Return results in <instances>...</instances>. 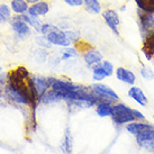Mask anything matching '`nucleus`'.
Masks as SVG:
<instances>
[{
    "mask_svg": "<svg viewBox=\"0 0 154 154\" xmlns=\"http://www.w3.org/2000/svg\"><path fill=\"white\" fill-rule=\"evenodd\" d=\"M134 115H135V117H136V120H145V116L143 115L140 110L134 109Z\"/></svg>",
    "mask_w": 154,
    "mask_h": 154,
    "instance_id": "nucleus-30",
    "label": "nucleus"
},
{
    "mask_svg": "<svg viewBox=\"0 0 154 154\" xmlns=\"http://www.w3.org/2000/svg\"><path fill=\"white\" fill-rule=\"evenodd\" d=\"M101 17H103V22L106 23V25L110 28V30L116 35L119 36V25L120 19L118 16L117 10L111 8H107L101 11Z\"/></svg>",
    "mask_w": 154,
    "mask_h": 154,
    "instance_id": "nucleus-5",
    "label": "nucleus"
},
{
    "mask_svg": "<svg viewBox=\"0 0 154 154\" xmlns=\"http://www.w3.org/2000/svg\"><path fill=\"white\" fill-rule=\"evenodd\" d=\"M91 74H92V80L96 82L103 81L105 78H107V74L105 72L101 63H98L91 68Z\"/></svg>",
    "mask_w": 154,
    "mask_h": 154,
    "instance_id": "nucleus-18",
    "label": "nucleus"
},
{
    "mask_svg": "<svg viewBox=\"0 0 154 154\" xmlns=\"http://www.w3.org/2000/svg\"><path fill=\"white\" fill-rule=\"evenodd\" d=\"M23 18V20L24 22H26L28 25L33 28V29L37 33V34H39V30H41V26H42V24H43V22L41 20V18L39 17H33V16H30V15H28V14H24V15H20Z\"/></svg>",
    "mask_w": 154,
    "mask_h": 154,
    "instance_id": "nucleus-17",
    "label": "nucleus"
},
{
    "mask_svg": "<svg viewBox=\"0 0 154 154\" xmlns=\"http://www.w3.org/2000/svg\"><path fill=\"white\" fill-rule=\"evenodd\" d=\"M64 4H66L69 7H72V8H80L83 6V1L82 0H63Z\"/></svg>",
    "mask_w": 154,
    "mask_h": 154,
    "instance_id": "nucleus-27",
    "label": "nucleus"
},
{
    "mask_svg": "<svg viewBox=\"0 0 154 154\" xmlns=\"http://www.w3.org/2000/svg\"><path fill=\"white\" fill-rule=\"evenodd\" d=\"M64 34H65V36L70 39V42H71L72 44H75L78 41H80V39H81V34H80V32H79V30L66 29V30H64Z\"/></svg>",
    "mask_w": 154,
    "mask_h": 154,
    "instance_id": "nucleus-23",
    "label": "nucleus"
},
{
    "mask_svg": "<svg viewBox=\"0 0 154 154\" xmlns=\"http://www.w3.org/2000/svg\"><path fill=\"white\" fill-rule=\"evenodd\" d=\"M137 9L144 13H154V0H135Z\"/></svg>",
    "mask_w": 154,
    "mask_h": 154,
    "instance_id": "nucleus-19",
    "label": "nucleus"
},
{
    "mask_svg": "<svg viewBox=\"0 0 154 154\" xmlns=\"http://www.w3.org/2000/svg\"><path fill=\"white\" fill-rule=\"evenodd\" d=\"M0 16L4 18L7 23L13 17V11L10 9V6L7 4H0Z\"/></svg>",
    "mask_w": 154,
    "mask_h": 154,
    "instance_id": "nucleus-22",
    "label": "nucleus"
},
{
    "mask_svg": "<svg viewBox=\"0 0 154 154\" xmlns=\"http://www.w3.org/2000/svg\"><path fill=\"white\" fill-rule=\"evenodd\" d=\"M128 97L132 98L133 100H135L140 106L142 107H145L149 100H147V97L145 96V94L143 92V90L141 88H138L136 86H132L131 89L128 90Z\"/></svg>",
    "mask_w": 154,
    "mask_h": 154,
    "instance_id": "nucleus-13",
    "label": "nucleus"
},
{
    "mask_svg": "<svg viewBox=\"0 0 154 154\" xmlns=\"http://www.w3.org/2000/svg\"><path fill=\"white\" fill-rule=\"evenodd\" d=\"M35 43L37 44V46L41 47V48H44V50H50L53 47L52 43L47 39V37L45 35L38 34V36L35 37Z\"/></svg>",
    "mask_w": 154,
    "mask_h": 154,
    "instance_id": "nucleus-21",
    "label": "nucleus"
},
{
    "mask_svg": "<svg viewBox=\"0 0 154 154\" xmlns=\"http://www.w3.org/2000/svg\"><path fill=\"white\" fill-rule=\"evenodd\" d=\"M115 74H116V78L119 81L127 83L129 86H134V83L136 82V77H135L134 72H132L131 70L123 68V66H119V68L116 69Z\"/></svg>",
    "mask_w": 154,
    "mask_h": 154,
    "instance_id": "nucleus-11",
    "label": "nucleus"
},
{
    "mask_svg": "<svg viewBox=\"0 0 154 154\" xmlns=\"http://www.w3.org/2000/svg\"><path fill=\"white\" fill-rule=\"evenodd\" d=\"M50 10H51L50 2L47 0H41L36 4L30 5L27 14L33 17H42L50 13Z\"/></svg>",
    "mask_w": 154,
    "mask_h": 154,
    "instance_id": "nucleus-10",
    "label": "nucleus"
},
{
    "mask_svg": "<svg viewBox=\"0 0 154 154\" xmlns=\"http://www.w3.org/2000/svg\"><path fill=\"white\" fill-rule=\"evenodd\" d=\"M5 24H7V22H6L4 18L0 16V25H5Z\"/></svg>",
    "mask_w": 154,
    "mask_h": 154,
    "instance_id": "nucleus-32",
    "label": "nucleus"
},
{
    "mask_svg": "<svg viewBox=\"0 0 154 154\" xmlns=\"http://www.w3.org/2000/svg\"><path fill=\"white\" fill-rule=\"evenodd\" d=\"M80 87V85H77L70 80H64V79H56V78H51V89L59 91L61 94H64L68 91L75 90Z\"/></svg>",
    "mask_w": 154,
    "mask_h": 154,
    "instance_id": "nucleus-8",
    "label": "nucleus"
},
{
    "mask_svg": "<svg viewBox=\"0 0 154 154\" xmlns=\"http://www.w3.org/2000/svg\"><path fill=\"white\" fill-rule=\"evenodd\" d=\"M153 118H154V116H153Z\"/></svg>",
    "mask_w": 154,
    "mask_h": 154,
    "instance_id": "nucleus-34",
    "label": "nucleus"
},
{
    "mask_svg": "<svg viewBox=\"0 0 154 154\" xmlns=\"http://www.w3.org/2000/svg\"><path fill=\"white\" fill-rule=\"evenodd\" d=\"M82 1H83V8L87 13L91 15H98L103 11V7L99 0H82Z\"/></svg>",
    "mask_w": 154,
    "mask_h": 154,
    "instance_id": "nucleus-16",
    "label": "nucleus"
},
{
    "mask_svg": "<svg viewBox=\"0 0 154 154\" xmlns=\"http://www.w3.org/2000/svg\"><path fill=\"white\" fill-rule=\"evenodd\" d=\"M8 82V73L0 72V86H6Z\"/></svg>",
    "mask_w": 154,
    "mask_h": 154,
    "instance_id": "nucleus-29",
    "label": "nucleus"
},
{
    "mask_svg": "<svg viewBox=\"0 0 154 154\" xmlns=\"http://www.w3.org/2000/svg\"><path fill=\"white\" fill-rule=\"evenodd\" d=\"M30 81L34 88L35 94L37 97V100L41 101V98L48 89H51V78L38 77V75H32Z\"/></svg>",
    "mask_w": 154,
    "mask_h": 154,
    "instance_id": "nucleus-6",
    "label": "nucleus"
},
{
    "mask_svg": "<svg viewBox=\"0 0 154 154\" xmlns=\"http://www.w3.org/2000/svg\"><path fill=\"white\" fill-rule=\"evenodd\" d=\"M1 71H2V68H1V66H0V72H1Z\"/></svg>",
    "mask_w": 154,
    "mask_h": 154,
    "instance_id": "nucleus-33",
    "label": "nucleus"
},
{
    "mask_svg": "<svg viewBox=\"0 0 154 154\" xmlns=\"http://www.w3.org/2000/svg\"><path fill=\"white\" fill-rule=\"evenodd\" d=\"M126 131L134 135L140 147L154 153V125L144 120H135L126 125Z\"/></svg>",
    "mask_w": 154,
    "mask_h": 154,
    "instance_id": "nucleus-1",
    "label": "nucleus"
},
{
    "mask_svg": "<svg viewBox=\"0 0 154 154\" xmlns=\"http://www.w3.org/2000/svg\"><path fill=\"white\" fill-rule=\"evenodd\" d=\"M27 2H28V5H34V4H36V2H38V1H41V0H26Z\"/></svg>",
    "mask_w": 154,
    "mask_h": 154,
    "instance_id": "nucleus-31",
    "label": "nucleus"
},
{
    "mask_svg": "<svg viewBox=\"0 0 154 154\" xmlns=\"http://www.w3.org/2000/svg\"><path fill=\"white\" fill-rule=\"evenodd\" d=\"M59 27L55 25H53V24H51V23H43L42 24V26H41V30H39V34L42 35H48L50 33H52L53 30L57 29Z\"/></svg>",
    "mask_w": 154,
    "mask_h": 154,
    "instance_id": "nucleus-25",
    "label": "nucleus"
},
{
    "mask_svg": "<svg viewBox=\"0 0 154 154\" xmlns=\"http://www.w3.org/2000/svg\"><path fill=\"white\" fill-rule=\"evenodd\" d=\"M114 105L115 103H111L108 100H100L96 105V112L99 117H111L114 111Z\"/></svg>",
    "mask_w": 154,
    "mask_h": 154,
    "instance_id": "nucleus-12",
    "label": "nucleus"
},
{
    "mask_svg": "<svg viewBox=\"0 0 154 154\" xmlns=\"http://www.w3.org/2000/svg\"><path fill=\"white\" fill-rule=\"evenodd\" d=\"M0 97H1V96H0Z\"/></svg>",
    "mask_w": 154,
    "mask_h": 154,
    "instance_id": "nucleus-35",
    "label": "nucleus"
},
{
    "mask_svg": "<svg viewBox=\"0 0 154 154\" xmlns=\"http://www.w3.org/2000/svg\"><path fill=\"white\" fill-rule=\"evenodd\" d=\"M63 50H61V56L60 60L61 61H65L69 60V59H72V57H77L79 52L75 47H62Z\"/></svg>",
    "mask_w": 154,
    "mask_h": 154,
    "instance_id": "nucleus-20",
    "label": "nucleus"
},
{
    "mask_svg": "<svg viewBox=\"0 0 154 154\" xmlns=\"http://www.w3.org/2000/svg\"><path fill=\"white\" fill-rule=\"evenodd\" d=\"M71 144H72V137H71V134H70V128H66L63 144H62V150L70 153L71 152Z\"/></svg>",
    "mask_w": 154,
    "mask_h": 154,
    "instance_id": "nucleus-24",
    "label": "nucleus"
},
{
    "mask_svg": "<svg viewBox=\"0 0 154 154\" xmlns=\"http://www.w3.org/2000/svg\"><path fill=\"white\" fill-rule=\"evenodd\" d=\"M89 88L94 94V96H97L100 100H108V101L115 103H118V100H119V97L115 92V90H112L107 85H103L100 82H94Z\"/></svg>",
    "mask_w": 154,
    "mask_h": 154,
    "instance_id": "nucleus-4",
    "label": "nucleus"
},
{
    "mask_svg": "<svg viewBox=\"0 0 154 154\" xmlns=\"http://www.w3.org/2000/svg\"><path fill=\"white\" fill-rule=\"evenodd\" d=\"M14 36L17 41H25L29 36H32V27L26 22L23 20L20 15H14L11 19L9 20Z\"/></svg>",
    "mask_w": 154,
    "mask_h": 154,
    "instance_id": "nucleus-3",
    "label": "nucleus"
},
{
    "mask_svg": "<svg viewBox=\"0 0 154 154\" xmlns=\"http://www.w3.org/2000/svg\"><path fill=\"white\" fill-rule=\"evenodd\" d=\"M81 54H82V59L85 61V63H86L89 68H92L94 65L98 64V63H101L103 61V54L100 53V51H98L97 48L92 47L91 45H89L85 51H82Z\"/></svg>",
    "mask_w": 154,
    "mask_h": 154,
    "instance_id": "nucleus-7",
    "label": "nucleus"
},
{
    "mask_svg": "<svg viewBox=\"0 0 154 154\" xmlns=\"http://www.w3.org/2000/svg\"><path fill=\"white\" fill-rule=\"evenodd\" d=\"M46 37H47V39L52 43V45H55V46L69 47L72 45V43L70 42V39L65 36L64 30L60 29V28L53 30L52 33L46 35Z\"/></svg>",
    "mask_w": 154,
    "mask_h": 154,
    "instance_id": "nucleus-9",
    "label": "nucleus"
},
{
    "mask_svg": "<svg viewBox=\"0 0 154 154\" xmlns=\"http://www.w3.org/2000/svg\"><path fill=\"white\" fill-rule=\"evenodd\" d=\"M141 74L143 78H145L146 80H150V79H154V73L151 71L150 69L147 68H142Z\"/></svg>",
    "mask_w": 154,
    "mask_h": 154,
    "instance_id": "nucleus-28",
    "label": "nucleus"
},
{
    "mask_svg": "<svg viewBox=\"0 0 154 154\" xmlns=\"http://www.w3.org/2000/svg\"><path fill=\"white\" fill-rule=\"evenodd\" d=\"M10 9L14 15H24L27 14L29 5L26 0H10L9 2Z\"/></svg>",
    "mask_w": 154,
    "mask_h": 154,
    "instance_id": "nucleus-15",
    "label": "nucleus"
},
{
    "mask_svg": "<svg viewBox=\"0 0 154 154\" xmlns=\"http://www.w3.org/2000/svg\"><path fill=\"white\" fill-rule=\"evenodd\" d=\"M111 119L117 126L127 125L136 120L134 115V109L128 107L124 103H116L114 105V111L111 115Z\"/></svg>",
    "mask_w": 154,
    "mask_h": 154,
    "instance_id": "nucleus-2",
    "label": "nucleus"
},
{
    "mask_svg": "<svg viewBox=\"0 0 154 154\" xmlns=\"http://www.w3.org/2000/svg\"><path fill=\"white\" fill-rule=\"evenodd\" d=\"M60 101H63V97L59 91H55L53 89H48L43 94V97L41 98L39 103H44V105H54Z\"/></svg>",
    "mask_w": 154,
    "mask_h": 154,
    "instance_id": "nucleus-14",
    "label": "nucleus"
},
{
    "mask_svg": "<svg viewBox=\"0 0 154 154\" xmlns=\"http://www.w3.org/2000/svg\"><path fill=\"white\" fill-rule=\"evenodd\" d=\"M101 65H103V70H105L106 74H107V77H111V75L115 73V68H114L112 63H110L109 61H103V62H101Z\"/></svg>",
    "mask_w": 154,
    "mask_h": 154,
    "instance_id": "nucleus-26",
    "label": "nucleus"
}]
</instances>
